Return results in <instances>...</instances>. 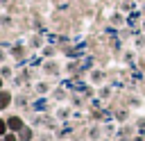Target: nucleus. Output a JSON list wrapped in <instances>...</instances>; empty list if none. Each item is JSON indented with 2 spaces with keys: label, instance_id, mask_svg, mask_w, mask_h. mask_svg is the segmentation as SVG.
I'll return each mask as SVG.
<instances>
[{
  "label": "nucleus",
  "instance_id": "obj_1",
  "mask_svg": "<svg viewBox=\"0 0 145 141\" xmlns=\"http://www.w3.org/2000/svg\"><path fill=\"white\" fill-rule=\"evenodd\" d=\"M7 123H9V130H11V132H16V134H18V132L25 127L20 116H9V118H7Z\"/></svg>",
  "mask_w": 145,
  "mask_h": 141
},
{
  "label": "nucleus",
  "instance_id": "obj_2",
  "mask_svg": "<svg viewBox=\"0 0 145 141\" xmlns=\"http://www.w3.org/2000/svg\"><path fill=\"white\" fill-rule=\"evenodd\" d=\"M9 102H11V96H9L7 91H0V109H7Z\"/></svg>",
  "mask_w": 145,
  "mask_h": 141
},
{
  "label": "nucleus",
  "instance_id": "obj_3",
  "mask_svg": "<svg viewBox=\"0 0 145 141\" xmlns=\"http://www.w3.org/2000/svg\"><path fill=\"white\" fill-rule=\"evenodd\" d=\"M18 139H20V141H29V139H32V130H29V127H23V130L18 132Z\"/></svg>",
  "mask_w": 145,
  "mask_h": 141
},
{
  "label": "nucleus",
  "instance_id": "obj_4",
  "mask_svg": "<svg viewBox=\"0 0 145 141\" xmlns=\"http://www.w3.org/2000/svg\"><path fill=\"white\" fill-rule=\"evenodd\" d=\"M7 130H9V123H7V121H2V118H0V134H2V136H5V134H7Z\"/></svg>",
  "mask_w": 145,
  "mask_h": 141
},
{
  "label": "nucleus",
  "instance_id": "obj_5",
  "mask_svg": "<svg viewBox=\"0 0 145 141\" xmlns=\"http://www.w3.org/2000/svg\"><path fill=\"white\" fill-rule=\"evenodd\" d=\"M5 141H20V139H18L16 132H9V134H5Z\"/></svg>",
  "mask_w": 145,
  "mask_h": 141
},
{
  "label": "nucleus",
  "instance_id": "obj_6",
  "mask_svg": "<svg viewBox=\"0 0 145 141\" xmlns=\"http://www.w3.org/2000/svg\"><path fill=\"white\" fill-rule=\"evenodd\" d=\"M0 91H2V75H0Z\"/></svg>",
  "mask_w": 145,
  "mask_h": 141
}]
</instances>
